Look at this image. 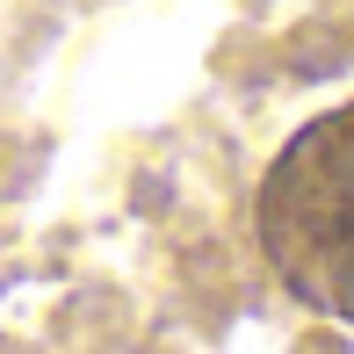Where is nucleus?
I'll return each instance as SVG.
<instances>
[{
  "label": "nucleus",
  "mask_w": 354,
  "mask_h": 354,
  "mask_svg": "<svg viewBox=\"0 0 354 354\" xmlns=\"http://www.w3.org/2000/svg\"><path fill=\"white\" fill-rule=\"evenodd\" d=\"M253 232L289 297L354 326V102L311 116L268 159Z\"/></svg>",
  "instance_id": "f257e3e1"
}]
</instances>
